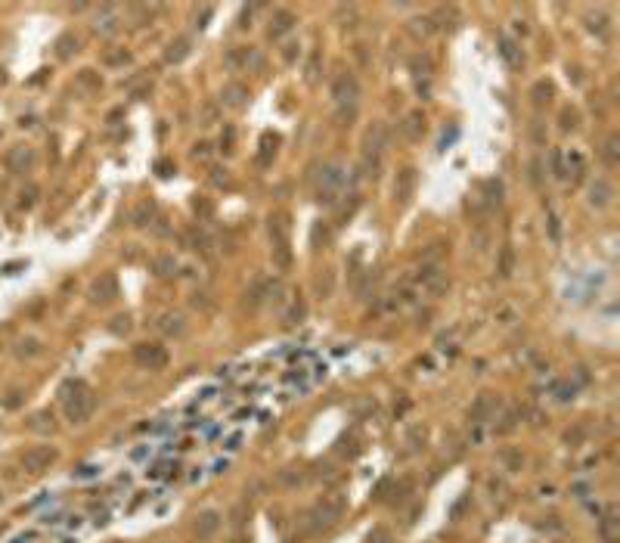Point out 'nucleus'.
<instances>
[{"mask_svg": "<svg viewBox=\"0 0 620 543\" xmlns=\"http://www.w3.org/2000/svg\"><path fill=\"white\" fill-rule=\"evenodd\" d=\"M416 183H419V174H416V168H403V171H397V181H394V199L401 202V205H407V202L416 196Z\"/></svg>", "mask_w": 620, "mask_h": 543, "instance_id": "nucleus-12", "label": "nucleus"}, {"mask_svg": "<svg viewBox=\"0 0 620 543\" xmlns=\"http://www.w3.org/2000/svg\"><path fill=\"white\" fill-rule=\"evenodd\" d=\"M214 118H217V112H214V106H205V122H202V124H214Z\"/></svg>", "mask_w": 620, "mask_h": 543, "instance_id": "nucleus-50", "label": "nucleus"}, {"mask_svg": "<svg viewBox=\"0 0 620 543\" xmlns=\"http://www.w3.org/2000/svg\"><path fill=\"white\" fill-rule=\"evenodd\" d=\"M413 279L422 286V289L428 292V295H434V298H438V295H444V292L450 289V283H446L444 270H440L438 264H422L419 270H416V277H413Z\"/></svg>", "mask_w": 620, "mask_h": 543, "instance_id": "nucleus-10", "label": "nucleus"}, {"mask_svg": "<svg viewBox=\"0 0 620 543\" xmlns=\"http://www.w3.org/2000/svg\"><path fill=\"white\" fill-rule=\"evenodd\" d=\"M530 93H534V106H536V109H542V106L552 100V84H549V81H536Z\"/></svg>", "mask_w": 620, "mask_h": 543, "instance_id": "nucleus-28", "label": "nucleus"}, {"mask_svg": "<svg viewBox=\"0 0 620 543\" xmlns=\"http://www.w3.org/2000/svg\"><path fill=\"white\" fill-rule=\"evenodd\" d=\"M385 143H388V130L381 122H372L363 134V152H360V162H363V174H379L381 168V155H385Z\"/></svg>", "mask_w": 620, "mask_h": 543, "instance_id": "nucleus-3", "label": "nucleus"}, {"mask_svg": "<svg viewBox=\"0 0 620 543\" xmlns=\"http://www.w3.org/2000/svg\"><path fill=\"white\" fill-rule=\"evenodd\" d=\"M152 270L158 273V277H171V273L177 270V258H174V255H168V252L155 255V258H152Z\"/></svg>", "mask_w": 620, "mask_h": 543, "instance_id": "nucleus-22", "label": "nucleus"}, {"mask_svg": "<svg viewBox=\"0 0 620 543\" xmlns=\"http://www.w3.org/2000/svg\"><path fill=\"white\" fill-rule=\"evenodd\" d=\"M589 28H593V32L599 28V34H605L608 32V28H605V16H599V19H595V16H589Z\"/></svg>", "mask_w": 620, "mask_h": 543, "instance_id": "nucleus-45", "label": "nucleus"}, {"mask_svg": "<svg viewBox=\"0 0 620 543\" xmlns=\"http://www.w3.org/2000/svg\"><path fill=\"white\" fill-rule=\"evenodd\" d=\"M217 528H220V512L217 509L199 512V516H195V522H193V534L199 537V540H211V537L217 534Z\"/></svg>", "mask_w": 620, "mask_h": 543, "instance_id": "nucleus-13", "label": "nucleus"}, {"mask_svg": "<svg viewBox=\"0 0 620 543\" xmlns=\"http://www.w3.org/2000/svg\"><path fill=\"white\" fill-rule=\"evenodd\" d=\"M549 233H552V242H558V220H556V214H549Z\"/></svg>", "mask_w": 620, "mask_h": 543, "instance_id": "nucleus-48", "label": "nucleus"}, {"mask_svg": "<svg viewBox=\"0 0 620 543\" xmlns=\"http://www.w3.org/2000/svg\"><path fill=\"white\" fill-rule=\"evenodd\" d=\"M499 53H503V56H505V62H509V65H521V53H518V47L512 44L509 38H505V41H499Z\"/></svg>", "mask_w": 620, "mask_h": 543, "instance_id": "nucleus-31", "label": "nucleus"}, {"mask_svg": "<svg viewBox=\"0 0 620 543\" xmlns=\"http://www.w3.org/2000/svg\"><path fill=\"white\" fill-rule=\"evenodd\" d=\"M34 162H38V152H34V146H28V143H16V146H10L7 155H3V165H7L10 174H28V171L34 168Z\"/></svg>", "mask_w": 620, "mask_h": 543, "instance_id": "nucleus-9", "label": "nucleus"}, {"mask_svg": "<svg viewBox=\"0 0 620 543\" xmlns=\"http://www.w3.org/2000/svg\"><path fill=\"white\" fill-rule=\"evenodd\" d=\"M276 481H279L283 487H298V485H304V469H295V465H289V469H279Z\"/></svg>", "mask_w": 620, "mask_h": 543, "instance_id": "nucleus-24", "label": "nucleus"}, {"mask_svg": "<svg viewBox=\"0 0 620 543\" xmlns=\"http://www.w3.org/2000/svg\"><path fill=\"white\" fill-rule=\"evenodd\" d=\"M497 407H499V397L490 395V391H484V395H478V401L472 404V419H475V422L490 419V416L497 413Z\"/></svg>", "mask_w": 620, "mask_h": 543, "instance_id": "nucleus-16", "label": "nucleus"}, {"mask_svg": "<svg viewBox=\"0 0 620 543\" xmlns=\"http://www.w3.org/2000/svg\"><path fill=\"white\" fill-rule=\"evenodd\" d=\"M118 298V279L115 273H103L91 283V301L93 304H109Z\"/></svg>", "mask_w": 620, "mask_h": 543, "instance_id": "nucleus-11", "label": "nucleus"}, {"mask_svg": "<svg viewBox=\"0 0 620 543\" xmlns=\"http://www.w3.org/2000/svg\"><path fill=\"white\" fill-rule=\"evenodd\" d=\"M134 363L140 369L158 373V369L168 367V348L158 342H140V345H134Z\"/></svg>", "mask_w": 620, "mask_h": 543, "instance_id": "nucleus-8", "label": "nucleus"}, {"mask_svg": "<svg viewBox=\"0 0 620 543\" xmlns=\"http://www.w3.org/2000/svg\"><path fill=\"white\" fill-rule=\"evenodd\" d=\"M211 181H214V183H217V187H220V183H230V174H226V168H214Z\"/></svg>", "mask_w": 620, "mask_h": 543, "instance_id": "nucleus-44", "label": "nucleus"}, {"mask_svg": "<svg viewBox=\"0 0 620 543\" xmlns=\"http://www.w3.org/2000/svg\"><path fill=\"white\" fill-rule=\"evenodd\" d=\"M505 463H509V469H521V453L509 450V453H505Z\"/></svg>", "mask_w": 620, "mask_h": 543, "instance_id": "nucleus-43", "label": "nucleus"}, {"mask_svg": "<svg viewBox=\"0 0 620 543\" xmlns=\"http://www.w3.org/2000/svg\"><path fill=\"white\" fill-rule=\"evenodd\" d=\"M28 428H32V432H53V428H56V422H53V413H50V410H40V413H34L32 419H28Z\"/></svg>", "mask_w": 620, "mask_h": 543, "instance_id": "nucleus-23", "label": "nucleus"}, {"mask_svg": "<svg viewBox=\"0 0 620 543\" xmlns=\"http://www.w3.org/2000/svg\"><path fill=\"white\" fill-rule=\"evenodd\" d=\"M193 53V41L189 38H177V41H171L168 44V50H165V62L168 65H180L183 59Z\"/></svg>", "mask_w": 620, "mask_h": 543, "instance_id": "nucleus-19", "label": "nucleus"}, {"mask_svg": "<svg viewBox=\"0 0 620 543\" xmlns=\"http://www.w3.org/2000/svg\"><path fill=\"white\" fill-rule=\"evenodd\" d=\"M59 459V450L53 444H38V447H28L25 453L19 457V465L25 475H44L53 463Z\"/></svg>", "mask_w": 620, "mask_h": 543, "instance_id": "nucleus-6", "label": "nucleus"}, {"mask_svg": "<svg viewBox=\"0 0 620 543\" xmlns=\"http://www.w3.org/2000/svg\"><path fill=\"white\" fill-rule=\"evenodd\" d=\"M291 28H295V16L289 13V10H279L276 16H273V22H270V41H279L283 38V34H289Z\"/></svg>", "mask_w": 620, "mask_h": 543, "instance_id": "nucleus-20", "label": "nucleus"}, {"mask_svg": "<svg viewBox=\"0 0 620 543\" xmlns=\"http://www.w3.org/2000/svg\"><path fill=\"white\" fill-rule=\"evenodd\" d=\"M530 134H534V143H542V140H546V134H542V122H534Z\"/></svg>", "mask_w": 620, "mask_h": 543, "instance_id": "nucleus-46", "label": "nucleus"}, {"mask_svg": "<svg viewBox=\"0 0 620 543\" xmlns=\"http://www.w3.org/2000/svg\"><path fill=\"white\" fill-rule=\"evenodd\" d=\"M115 320H118V323H112V326H109L112 332H118V336H121V332H128V330H130V317H115Z\"/></svg>", "mask_w": 620, "mask_h": 543, "instance_id": "nucleus-41", "label": "nucleus"}, {"mask_svg": "<svg viewBox=\"0 0 620 543\" xmlns=\"http://www.w3.org/2000/svg\"><path fill=\"white\" fill-rule=\"evenodd\" d=\"M226 62L230 65H261V56L254 50H248V47H242V50H236V53H230V56H226Z\"/></svg>", "mask_w": 620, "mask_h": 543, "instance_id": "nucleus-27", "label": "nucleus"}, {"mask_svg": "<svg viewBox=\"0 0 620 543\" xmlns=\"http://www.w3.org/2000/svg\"><path fill=\"white\" fill-rule=\"evenodd\" d=\"M34 354H40L38 338H19L16 342V357H34Z\"/></svg>", "mask_w": 620, "mask_h": 543, "instance_id": "nucleus-30", "label": "nucleus"}, {"mask_svg": "<svg viewBox=\"0 0 620 543\" xmlns=\"http://www.w3.org/2000/svg\"><path fill=\"white\" fill-rule=\"evenodd\" d=\"M332 100H335V109H357L360 106V81L350 71H338L332 78Z\"/></svg>", "mask_w": 620, "mask_h": 543, "instance_id": "nucleus-5", "label": "nucleus"}, {"mask_svg": "<svg viewBox=\"0 0 620 543\" xmlns=\"http://www.w3.org/2000/svg\"><path fill=\"white\" fill-rule=\"evenodd\" d=\"M605 162L608 165H617L620 162V146H617V134H611L605 140Z\"/></svg>", "mask_w": 620, "mask_h": 543, "instance_id": "nucleus-33", "label": "nucleus"}, {"mask_svg": "<svg viewBox=\"0 0 620 543\" xmlns=\"http://www.w3.org/2000/svg\"><path fill=\"white\" fill-rule=\"evenodd\" d=\"M267 233H270V252L273 264L279 270L291 267V236H289V218L285 214H270L267 218Z\"/></svg>", "mask_w": 620, "mask_h": 543, "instance_id": "nucleus-2", "label": "nucleus"}, {"mask_svg": "<svg viewBox=\"0 0 620 543\" xmlns=\"http://www.w3.org/2000/svg\"><path fill=\"white\" fill-rule=\"evenodd\" d=\"M403 137H407V140H419L422 137V130H425V115H422V112H409L407 118H403Z\"/></svg>", "mask_w": 620, "mask_h": 543, "instance_id": "nucleus-21", "label": "nucleus"}, {"mask_svg": "<svg viewBox=\"0 0 620 543\" xmlns=\"http://www.w3.org/2000/svg\"><path fill=\"white\" fill-rule=\"evenodd\" d=\"M332 286H335V277H332V270H326L323 277H317V289H320V295H329V292H332Z\"/></svg>", "mask_w": 620, "mask_h": 543, "instance_id": "nucleus-38", "label": "nucleus"}, {"mask_svg": "<svg viewBox=\"0 0 620 543\" xmlns=\"http://www.w3.org/2000/svg\"><path fill=\"white\" fill-rule=\"evenodd\" d=\"M34 202H38V189H34V187L22 189V199H19V205H22V208H32Z\"/></svg>", "mask_w": 620, "mask_h": 543, "instance_id": "nucleus-40", "label": "nucleus"}, {"mask_svg": "<svg viewBox=\"0 0 620 543\" xmlns=\"http://www.w3.org/2000/svg\"><path fill=\"white\" fill-rule=\"evenodd\" d=\"M577 112L574 109H562V130H574L577 128Z\"/></svg>", "mask_w": 620, "mask_h": 543, "instance_id": "nucleus-39", "label": "nucleus"}, {"mask_svg": "<svg viewBox=\"0 0 620 543\" xmlns=\"http://www.w3.org/2000/svg\"><path fill=\"white\" fill-rule=\"evenodd\" d=\"M232 543H248V537L246 534H236V537H232Z\"/></svg>", "mask_w": 620, "mask_h": 543, "instance_id": "nucleus-52", "label": "nucleus"}, {"mask_svg": "<svg viewBox=\"0 0 620 543\" xmlns=\"http://www.w3.org/2000/svg\"><path fill=\"white\" fill-rule=\"evenodd\" d=\"M220 103H224L226 109H242V106L248 103V87L239 84V81L226 84L224 91H220Z\"/></svg>", "mask_w": 620, "mask_h": 543, "instance_id": "nucleus-15", "label": "nucleus"}, {"mask_svg": "<svg viewBox=\"0 0 620 543\" xmlns=\"http://www.w3.org/2000/svg\"><path fill=\"white\" fill-rule=\"evenodd\" d=\"M342 183H344V165H338V162L323 165V171H320L317 199L323 202V205H332V202L338 199V193H342Z\"/></svg>", "mask_w": 620, "mask_h": 543, "instance_id": "nucleus-7", "label": "nucleus"}, {"mask_svg": "<svg viewBox=\"0 0 620 543\" xmlns=\"http://www.w3.org/2000/svg\"><path fill=\"white\" fill-rule=\"evenodd\" d=\"M232 140H236V130H232V128H226V130H224V137H220V146H224L226 152H230V149H232Z\"/></svg>", "mask_w": 620, "mask_h": 543, "instance_id": "nucleus-42", "label": "nucleus"}, {"mask_svg": "<svg viewBox=\"0 0 620 543\" xmlns=\"http://www.w3.org/2000/svg\"><path fill=\"white\" fill-rule=\"evenodd\" d=\"M552 174H556L558 181H562V177H568V171H564V152H562V149H556V152H552Z\"/></svg>", "mask_w": 620, "mask_h": 543, "instance_id": "nucleus-36", "label": "nucleus"}, {"mask_svg": "<svg viewBox=\"0 0 620 543\" xmlns=\"http://www.w3.org/2000/svg\"><path fill=\"white\" fill-rule=\"evenodd\" d=\"M97 410V395L93 388L81 379H71L62 385V413L69 422H87Z\"/></svg>", "mask_w": 620, "mask_h": 543, "instance_id": "nucleus-1", "label": "nucleus"}, {"mask_svg": "<svg viewBox=\"0 0 620 543\" xmlns=\"http://www.w3.org/2000/svg\"><path fill=\"white\" fill-rule=\"evenodd\" d=\"M71 44H75V47H78L75 34H62V38H59V41H56V47H59V50H56V53H59V59H65V56H69V53H71Z\"/></svg>", "mask_w": 620, "mask_h": 543, "instance_id": "nucleus-37", "label": "nucleus"}, {"mask_svg": "<svg viewBox=\"0 0 620 543\" xmlns=\"http://www.w3.org/2000/svg\"><path fill=\"white\" fill-rule=\"evenodd\" d=\"M304 317V301H291V308L285 310V317H283V323L285 326H291V323H298V320Z\"/></svg>", "mask_w": 620, "mask_h": 543, "instance_id": "nucleus-35", "label": "nucleus"}, {"mask_svg": "<svg viewBox=\"0 0 620 543\" xmlns=\"http://www.w3.org/2000/svg\"><path fill=\"white\" fill-rule=\"evenodd\" d=\"M93 32H97V34L118 32V10L115 7H99L97 10V19H93Z\"/></svg>", "mask_w": 620, "mask_h": 543, "instance_id": "nucleus-17", "label": "nucleus"}, {"mask_svg": "<svg viewBox=\"0 0 620 543\" xmlns=\"http://www.w3.org/2000/svg\"><path fill=\"white\" fill-rule=\"evenodd\" d=\"M128 62H130V50H124V47L103 53V65H109V69H121V65H128Z\"/></svg>", "mask_w": 620, "mask_h": 543, "instance_id": "nucleus-26", "label": "nucleus"}, {"mask_svg": "<svg viewBox=\"0 0 620 543\" xmlns=\"http://www.w3.org/2000/svg\"><path fill=\"white\" fill-rule=\"evenodd\" d=\"M611 183L605 181V177H595L593 183H589V205L593 208H605L608 202H611Z\"/></svg>", "mask_w": 620, "mask_h": 543, "instance_id": "nucleus-18", "label": "nucleus"}, {"mask_svg": "<svg viewBox=\"0 0 620 543\" xmlns=\"http://www.w3.org/2000/svg\"><path fill=\"white\" fill-rule=\"evenodd\" d=\"M155 330L162 332V336H171V338H180L183 332H187V320H183V314H162V317L155 320Z\"/></svg>", "mask_w": 620, "mask_h": 543, "instance_id": "nucleus-14", "label": "nucleus"}, {"mask_svg": "<svg viewBox=\"0 0 620 543\" xmlns=\"http://www.w3.org/2000/svg\"><path fill=\"white\" fill-rule=\"evenodd\" d=\"M130 218H134V227H146V224H152V218H155V205L152 202H140V205L134 208V214H130Z\"/></svg>", "mask_w": 620, "mask_h": 543, "instance_id": "nucleus-25", "label": "nucleus"}, {"mask_svg": "<svg viewBox=\"0 0 620 543\" xmlns=\"http://www.w3.org/2000/svg\"><path fill=\"white\" fill-rule=\"evenodd\" d=\"M344 509H348V500H344V494H338V491H329V494H323V497L313 503V509H310V528L313 531H323V528H329V524H335L338 518L344 516Z\"/></svg>", "mask_w": 620, "mask_h": 543, "instance_id": "nucleus-4", "label": "nucleus"}, {"mask_svg": "<svg viewBox=\"0 0 620 543\" xmlns=\"http://www.w3.org/2000/svg\"><path fill=\"white\" fill-rule=\"evenodd\" d=\"M239 441H242V438H239V435H232V438H230V441H226V447H230V450H236V447H239Z\"/></svg>", "mask_w": 620, "mask_h": 543, "instance_id": "nucleus-51", "label": "nucleus"}, {"mask_svg": "<svg viewBox=\"0 0 620 543\" xmlns=\"http://www.w3.org/2000/svg\"><path fill=\"white\" fill-rule=\"evenodd\" d=\"M512 270H515V255H512L509 246H503V252H499V273L512 277Z\"/></svg>", "mask_w": 620, "mask_h": 543, "instance_id": "nucleus-32", "label": "nucleus"}, {"mask_svg": "<svg viewBox=\"0 0 620 543\" xmlns=\"http://www.w3.org/2000/svg\"><path fill=\"white\" fill-rule=\"evenodd\" d=\"M601 537H605V543L617 540V516H614V512H608V516L601 518Z\"/></svg>", "mask_w": 620, "mask_h": 543, "instance_id": "nucleus-29", "label": "nucleus"}, {"mask_svg": "<svg viewBox=\"0 0 620 543\" xmlns=\"http://www.w3.org/2000/svg\"><path fill=\"white\" fill-rule=\"evenodd\" d=\"M283 59H285V62H295V44H285V50H283Z\"/></svg>", "mask_w": 620, "mask_h": 543, "instance_id": "nucleus-49", "label": "nucleus"}, {"mask_svg": "<svg viewBox=\"0 0 620 543\" xmlns=\"http://www.w3.org/2000/svg\"><path fill=\"white\" fill-rule=\"evenodd\" d=\"M193 155H195V159H208V143H195Z\"/></svg>", "mask_w": 620, "mask_h": 543, "instance_id": "nucleus-47", "label": "nucleus"}, {"mask_svg": "<svg viewBox=\"0 0 620 543\" xmlns=\"http://www.w3.org/2000/svg\"><path fill=\"white\" fill-rule=\"evenodd\" d=\"M273 152H276V137H264V146H261V155H258V162L261 165H270L273 162Z\"/></svg>", "mask_w": 620, "mask_h": 543, "instance_id": "nucleus-34", "label": "nucleus"}, {"mask_svg": "<svg viewBox=\"0 0 620 543\" xmlns=\"http://www.w3.org/2000/svg\"><path fill=\"white\" fill-rule=\"evenodd\" d=\"M3 78H7V75H3V69H0V84H3Z\"/></svg>", "mask_w": 620, "mask_h": 543, "instance_id": "nucleus-53", "label": "nucleus"}]
</instances>
